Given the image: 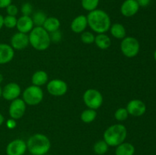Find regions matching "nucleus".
<instances>
[{
	"mask_svg": "<svg viewBox=\"0 0 156 155\" xmlns=\"http://www.w3.org/2000/svg\"><path fill=\"white\" fill-rule=\"evenodd\" d=\"M88 25L97 33H105L111 26V18L107 12L101 9L89 12L88 16Z\"/></svg>",
	"mask_w": 156,
	"mask_h": 155,
	"instance_id": "1",
	"label": "nucleus"
},
{
	"mask_svg": "<svg viewBox=\"0 0 156 155\" xmlns=\"http://www.w3.org/2000/svg\"><path fill=\"white\" fill-rule=\"evenodd\" d=\"M26 144L27 150L32 155H46L51 147L48 137L41 133L31 135Z\"/></svg>",
	"mask_w": 156,
	"mask_h": 155,
	"instance_id": "2",
	"label": "nucleus"
},
{
	"mask_svg": "<svg viewBox=\"0 0 156 155\" xmlns=\"http://www.w3.org/2000/svg\"><path fill=\"white\" fill-rule=\"evenodd\" d=\"M29 43L38 51H44L50 45V33L43 27H35L29 33Z\"/></svg>",
	"mask_w": 156,
	"mask_h": 155,
	"instance_id": "3",
	"label": "nucleus"
},
{
	"mask_svg": "<svg viewBox=\"0 0 156 155\" xmlns=\"http://www.w3.org/2000/svg\"><path fill=\"white\" fill-rule=\"evenodd\" d=\"M127 136L126 128L122 124H114L109 126L104 132V140L111 147H117L124 142Z\"/></svg>",
	"mask_w": 156,
	"mask_h": 155,
	"instance_id": "4",
	"label": "nucleus"
},
{
	"mask_svg": "<svg viewBox=\"0 0 156 155\" xmlns=\"http://www.w3.org/2000/svg\"><path fill=\"white\" fill-rule=\"evenodd\" d=\"M22 97V100L26 105L36 106L42 102L44 99V92L41 87L32 84L24 89Z\"/></svg>",
	"mask_w": 156,
	"mask_h": 155,
	"instance_id": "5",
	"label": "nucleus"
},
{
	"mask_svg": "<svg viewBox=\"0 0 156 155\" xmlns=\"http://www.w3.org/2000/svg\"><path fill=\"white\" fill-rule=\"evenodd\" d=\"M140 48L138 40L133 36H126L120 43V50L127 58L135 57L140 52Z\"/></svg>",
	"mask_w": 156,
	"mask_h": 155,
	"instance_id": "6",
	"label": "nucleus"
},
{
	"mask_svg": "<svg viewBox=\"0 0 156 155\" xmlns=\"http://www.w3.org/2000/svg\"><path fill=\"white\" fill-rule=\"evenodd\" d=\"M83 101L88 109H98L103 103V96L96 89H88L83 94Z\"/></svg>",
	"mask_w": 156,
	"mask_h": 155,
	"instance_id": "7",
	"label": "nucleus"
},
{
	"mask_svg": "<svg viewBox=\"0 0 156 155\" xmlns=\"http://www.w3.org/2000/svg\"><path fill=\"white\" fill-rule=\"evenodd\" d=\"M47 91L54 97H62L66 94L68 91L67 84L60 79H53L49 81L47 85Z\"/></svg>",
	"mask_w": 156,
	"mask_h": 155,
	"instance_id": "8",
	"label": "nucleus"
},
{
	"mask_svg": "<svg viewBox=\"0 0 156 155\" xmlns=\"http://www.w3.org/2000/svg\"><path fill=\"white\" fill-rule=\"evenodd\" d=\"M26 110V103L22 99L17 98L12 100L10 103L9 113L11 118L17 120L21 119L24 115Z\"/></svg>",
	"mask_w": 156,
	"mask_h": 155,
	"instance_id": "9",
	"label": "nucleus"
},
{
	"mask_svg": "<svg viewBox=\"0 0 156 155\" xmlns=\"http://www.w3.org/2000/svg\"><path fill=\"white\" fill-rule=\"evenodd\" d=\"M27 148V144L22 139H15L9 142L6 147L7 155H24Z\"/></svg>",
	"mask_w": 156,
	"mask_h": 155,
	"instance_id": "10",
	"label": "nucleus"
},
{
	"mask_svg": "<svg viewBox=\"0 0 156 155\" xmlns=\"http://www.w3.org/2000/svg\"><path fill=\"white\" fill-rule=\"evenodd\" d=\"M21 89L19 85L15 82H11L7 84L2 89V97L6 100L12 101L15 99L18 98L21 95Z\"/></svg>",
	"mask_w": 156,
	"mask_h": 155,
	"instance_id": "11",
	"label": "nucleus"
},
{
	"mask_svg": "<svg viewBox=\"0 0 156 155\" xmlns=\"http://www.w3.org/2000/svg\"><path fill=\"white\" fill-rule=\"evenodd\" d=\"M126 109L129 115L133 116H141L146 112V106L142 100L135 99L130 100L127 103Z\"/></svg>",
	"mask_w": 156,
	"mask_h": 155,
	"instance_id": "12",
	"label": "nucleus"
},
{
	"mask_svg": "<svg viewBox=\"0 0 156 155\" xmlns=\"http://www.w3.org/2000/svg\"><path fill=\"white\" fill-rule=\"evenodd\" d=\"M29 45V37L27 33L21 32L15 33L11 38V46L14 50H21Z\"/></svg>",
	"mask_w": 156,
	"mask_h": 155,
	"instance_id": "13",
	"label": "nucleus"
},
{
	"mask_svg": "<svg viewBox=\"0 0 156 155\" xmlns=\"http://www.w3.org/2000/svg\"><path fill=\"white\" fill-rule=\"evenodd\" d=\"M140 5L136 0H125L120 7V12L125 17H133L138 12Z\"/></svg>",
	"mask_w": 156,
	"mask_h": 155,
	"instance_id": "14",
	"label": "nucleus"
},
{
	"mask_svg": "<svg viewBox=\"0 0 156 155\" xmlns=\"http://www.w3.org/2000/svg\"><path fill=\"white\" fill-rule=\"evenodd\" d=\"M34 22L32 21V18L30 16H25L22 15L20 17L17 21L16 27L18 29V32H21L23 33H30L34 28Z\"/></svg>",
	"mask_w": 156,
	"mask_h": 155,
	"instance_id": "15",
	"label": "nucleus"
},
{
	"mask_svg": "<svg viewBox=\"0 0 156 155\" xmlns=\"http://www.w3.org/2000/svg\"><path fill=\"white\" fill-rule=\"evenodd\" d=\"M15 56L14 49L6 43H0V65L10 62Z\"/></svg>",
	"mask_w": 156,
	"mask_h": 155,
	"instance_id": "16",
	"label": "nucleus"
},
{
	"mask_svg": "<svg viewBox=\"0 0 156 155\" xmlns=\"http://www.w3.org/2000/svg\"><path fill=\"white\" fill-rule=\"evenodd\" d=\"M87 26H88L87 16L83 15L76 17L71 23L72 30L76 33H82V32L85 31Z\"/></svg>",
	"mask_w": 156,
	"mask_h": 155,
	"instance_id": "17",
	"label": "nucleus"
},
{
	"mask_svg": "<svg viewBox=\"0 0 156 155\" xmlns=\"http://www.w3.org/2000/svg\"><path fill=\"white\" fill-rule=\"evenodd\" d=\"M48 81V74L43 70L35 71L31 77V82L33 85L41 87L44 85Z\"/></svg>",
	"mask_w": 156,
	"mask_h": 155,
	"instance_id": "18",
	"label": "nucleus"
},
{
	"mask_svg": "<svg viewBox=\"0 0 156 155\" xmlns=\"http://www.w3.org/2000/svg\"><path fill=\"white\" fill-rule=\"evenodd\" d=\"M94 43L101 50H107L111 44V38L105 33H98L94 38Z\"/></svg>",
	"mask_w": 156,
	"mask_h": 155,
	"instance_id": "19",
	"label": "nucleus"
},
{
	"mask_svg": "<svg viewBox=\"0 0 156 155\" xmlns=\"http://www.w3.org/2000/svg\"><path fill=\"white\" fill-rule=\"evenodd\" d=\"M135 147L131 143L123 142L117 146L115 150L116 155H133Z\"/></svg>",
	"mask_w": 156,
	"mask_h": 155,
	"instance_id": "20",
	"label": "nucleus"
},
{
	"mask_svg": "<svg viewBox=\"0 0 156 155\" xmlns=\"http://www.w3.org/2000/svg\"><path fill=\"white\" fill-rule=\"evenodd\" d=\"M49 33L53 31H56L59 29L60 27V21L57 18L55 17H49L46 19L45 22L42 26Z\"/></svg>",
	"mask_w": 156,
	"mask_h": 155,
	"instance_id": "21",
	"label": "nucleus"
},
{
	"mask_svg": "<svg viewBox=\"0 0 156 155\" xmlns=\"http://www.w3.org/2000/svg\"><path fill=\"white\" fill-rule=\"evenodd\" d=\"M110 31H111V35L117 39L123 40V38L126 37V29H125L124 26L121 24L115 23L111 25L110 27Z\"/></svg>",
	"mask_w": 156,
	"mask_h": 155,
	"instance_id": "22",
	"label": "nucleus"
},
{
	"mask_svg": "<svg viewBox=\"0 0 156 155\" xmlns=\"http://www.w3.org/2000/svg\"><path fill=\"white\" fill-rule=\"evenodd\" d=\"M81 120L85 123H91L97 117V112L95 109H85L81 114Z\"/></svg>",
	"mask_w": 156,
	"mask_h": 155,
	"instance_id": "23",
	"label": "nucleus"
},
{
	"mask_svg": "<svg viewBox=\"0 0 156 155\" xmlns=\"http://www.w3.org/2000/svg\"><path fill=\"white\" fill-rule=\"evenodd\" d=\"M108 148H109V146L105 142V140H100L94 144L93 150L96 154L104 155L108 152Z\"/></svg>",
	"mask_w": 156,
	"mask_h": 155,
	"instance_id": "24",
	"label": "nucleus"
},
{
	"mask_svg": "<svg viewBox=\"0 0 156 155\" xmlns=\"http://www.w3.org/2000/svg\"><path fill=\"white\" fill-rule=\"evenodd\" d=\"M31 18L34 24L36 25V27H42L47 17L43 11H37L35 13H34L33 17Z\"/></svg>",
	"mask_w": 156,
	"mask_h": 155,
	"instance_id": "25",
	"label": "nucleus"
},
{
	"mask_svg": "<svg viewBox=\"0 0 156 155\" xmlns=\"http://www.w3.org/2000/svg\"><path fill=\"white\" fill-rule=\"evenodd\" d=\"M100 0H82V6L85 10L88 12H91L97 9Z\"/></svg>",
	"mask_w": 156,
	"mask_h": 155,
	"instance_id": "26",
	"label": "nucleus"
},
{
	"mask_svg": "<svg viewBox=\"0 0 156 155\" xmlns=\"http://www.w3.org/2000/svg\"><path fill=\"white\" fill-rule=\"evenodd\" d=\"M128 116H129V113H128L126 108H119L116 110L115 113H114V118L118 122L125 121L128 118Z\"/></svg>",
	"mask_w": 156,
	"mask_h": 155,
	"instance_id": "27",
	"label": "nucleus"
},
{
	"mask_svg": "<svg viewBox=\"0 0 156 155\" xmlns=\"http://www.w3.org/2000/svg\"><path fill=\"white\" fill-rule=\"evenodd\" d=\"M17 21L18 19L15 16H11V15H6L3 19V24L7 28H14L16 27Z\"/></svg>",
	"mask_w": 156,
	"mask_h": 155,
	"instance_id": "28",
	"label": "nucleus"
},
{
	"mask_svg": "<svg viewBox=\"0 0 156 155\" xmlns=\"http://www.w3.org/2000/svg\"><path fill=\"white\" fill-rule=\"evenodd\" d=\"M95 36L89 31H84L81 34V40L86 44H91L94 42Z\"/></svg>",
	"mask_w": 156,
	"mask_h": 155,
	"instance_id": "29",
	"label": "nucleus"
},
{
	"mask_svg": "<svg viewBox=\"0 0 156 155\" xmlns=\"http://www.w3.org/2000/svg\"><path fill=\"white\" fill-rule=\"evenodd\" d=\"M21 12L23 15L25 16H30L33 12V6L30 3L26 2L21 5Z\"/></svg>",
	"mask_w": 156,
	"mask_h": 155,
	"instance_id": "30",
	"label": "nucleus"
},
{
	"mask_svg": "<svg viewBox=\"0 0 156 155\" xmlns=\"http://www.w3.org/2000/svg\"><path fill=\"white\" fill-rule=\"evenodd\" d=\"M50 41H53L54 43H58L62 39V33H61L59 30H56V31L50 33Z\"/></svg>",
	"mask_w": 156,
	"mask_h": 155,
	"instance_id": "31",
	"label": "nucleus"
},
{
	"mask_svg": "<svg viewBox=\"0 0 156 155\" xmlns=\"http://www.w3.org/2000/svg\"><path fill=\"white\" fill-rule=\"evenodd\" d=\"M6 12H7L8 15H11V16H16L18 13V7L15 5H9L7 8H6Z\"/></svg>",
	"mask_w": 156,
	"mask_h": 155,
	"instance_id": "32",
	"label": "nucleus"
},
{
	"mask_svg": "<svg viewBox=\"0 0 156 155\" xmlns=\"http://www.w3.org/2000/svg\"><path fill=\"white\" fill-rule=\"evenodd\" d=\"M17 126V122L16 120L14 119H9L6 122V126H7L8 129H13L16 127Z\"/></svg>",
	"mask_w": 156,
	"mask_h": 155,
	"instance_id": "33",
	"label": "nucleus"
},
{
	"mask_svg": "<svg viewBox=\"0 0 156 155\" xmlns=\"http://www.w3.org/2000/svg\"><path fill=\"white\" fill-rule=\"evenodd\" d=\"M11 4H12V0H0V9L7 8Z\"/></svg>",
	"mask_w": 156,
	"mask_h": 155,
	"instance_id": "34",
	"label": "nucleus"
},
{
	"mask_svg": "<svg viewBox=\"0 0 156 155\" xmlns=\"http://www.w3.org/2000/svg\"><path fill=\"white\" fill-rule=\"evenodd\" d=\"M137 2H138L139 5L142 6V7H146L149 5L151 0H136Z\"/></svg>",
	"mask_w": 156,
	"mask_h": 155,
	"instance_id": "35",
	"label": "nucleus"
},
{
	"mask_svg": "<svg viewBox=\"0 0 156 155\" xmlns=\"http://www.w3.org/2000/svg\"><path fill=\"white\" fill-rule=\"evenodd\" d=\"M3 19H4V17L2 15H0V30H1V29L2 28L3 26H4V24H3Z\"/></svg>",
	"mask_w": 156,
	"mask_h": 155,
	"instance_id": "36",
	"label": "nucleus"
},
{
	"mask_svg": "<svg viewBox=\"0 0 156 155\" xmlns=\"http://www.w3.org/2000/svg\"><path fill=\"white\" fill-rule=\"evenodd\" d=\"M4 120H5L4 116L2 115V114L0 113V126L3 124V122H4Z\"/></svg>",
	"mask_w": 156,
	"mask_h": 155,
	"instance_id": "37",
	"label": "nucleus"
},
{
	"mask_svg": "<svg viewBox=\"0 0 156 155\" xmlns=\"http://www.w3.org/2000/svg\"><path fill=\"white\" fill-rule=\"evenodd\" d=\"M3 79H4V78H3V75L1 74V73H0V84H1L2 82L3 81Z\"/></svg>",
	"mask_w": 156,
	"mask_h": 155,
	"instance_id": "38",
	"label": "nucleus"
},
{
	"mask_svg": "<svg viewBox=\"0 0 156 155\" xmlns=\"http://www.w3.org/2000/svg\"><path fill=\"white\" fill-rule=\"evenodd\" d=\"M2 88L0 87V97H2Z\"/></svg>",
	"mask_w": 156,
	"mask_h": 155,
	"instance_id": "39",
	"label": "nucleus"
},
{
	"mask_svg": "<svg viewBox=\"0 0 156 155\" xmlns=\"http://www.w3.org/2000/svg\"><path fill=\"white\" fill-rule=\"evenodd\" d=\"M154 59H155V60L156 61V50L155 51V53H154Z\"/></svg>",
	"mask_w": 156,
	"mask_h": 155,
	"instance_id": "40",
	"label": "nucleus"
}]
</instances>
